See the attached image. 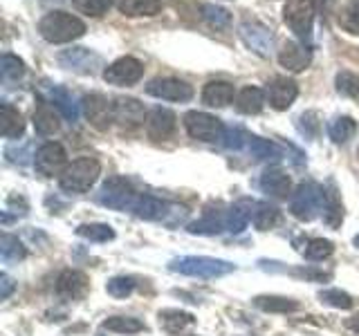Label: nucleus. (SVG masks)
Returning <instances> with one entry per match:
<instances>
[{
  "label": "nucleus",
  "instance_id": "20e7f679",
  "mask_svg": "<svg viewBox=\"0 0 359 336\" xmlns=\"http://www.w3.org/2000/svg\"><path fill=\"white\" fill-rule=\"evenodd\" d=\"M325 209V190L317 184H301L290 200L292 216L301 222H310Z\"/></svg>",
  "mask_w": 359,
  "mask_h": 336
},
{
  "label": "nucleus",
  "instance_id": "6ab92c4d",
  "mask_svg": "<svg viewBox=\"0 0 359 336\" xmlns=\"http://www.w3.org/2000/svg\"><path fill=\"white\" fill-rule=\"evenodd\" d=\"M233 101V85L227 81H209L202 90V104L209 108H224Z\"/></svg>",
  "mask_w": 359,
  "mask_h": 336
},
{
  "label": "nucleus",
  "instance_id": "9b49d317",
  "mask_svg": "<svg viewBox=\"0 0 359 336\" xmlns=\"http://www.w3.org/2000/svg\"><path fill=\"white\" fill-rule=\"evenodd\" d=\"M146 92L164 101H189L194 97V88L180 78H155L146 85Z\"/></svg>",
  "mask_w": 359,
  "mask_h": 336
},
{
  "label": "nucleus",
  "instance_id": "9d476101",
  "mask_svg": "<svg viewBox=\"0 0 359 336\" xmlns=\"http://www.w3.org/2000/svg\"><path fill=\"white\" fill-rule=\"evenodd\" d=\"M83 115L90 126H95L97 130H108L112 121L117 119V110L115 104H110L104 94H90L83 99Z\"/></svg>",
  "mask_w": 359,
  "mask_h": 336
},
{
  "label": "nucleus",
  "instance_id": "7ed1b4c3",
  "mask_svg": "<svg viewBox=\"0 0 359 336\" xmlns=\"http://www.w3.org/2000/svg\"><path fill=\"white\" fill-rule=\"evenodd\" d=\"M99 175L101 164L95 157H79L63 171V175L59 177V184L67 193H86V190L93 188Z\"/></svg>",
  "mask_w": 359,
  "mask_h": 336
},
{
  "label": "nucleus",
  "instance_id": "2f4dec72",
  "mask_svg": "<svg viewBox=\"0 0 359 336\" xmlns=\"http://www.w3.org/2000/svg\"><path fill=\"white\" fill-rule=\"evenodd\" d=\"M254 305L263 312H278V314H287V312L299 309V302L290 300V298H280V296H258L254 300Z\"/></svg>",
  "mask_w": 359,
  "mask_h": 336
},
{
  "label": "nucleus",
  "instance_id": "09e8293b",
  "mask_svg": "<svg viewBox=\"0 0 359 336\" xmlns=\"http://www.w3.org/2000/svg\"><path fill=\"white\" fill-rule=\"evenodd\" d=\"M348 328H351L353 332H357V334H359V314H357V316H353L351 321H348Z\"/></svg>",
  "mask_w": 359,
  "mask_h": 336
},
{
  "label": "nucleus",
  "instance_id": "f03ea898",
  "mask_svg": "<svg viewBox=\"0 0 359 336\" xmlns=\"http://www.w3.org/2000/svg\"><path fill=\"white\" fill-rule=\"evenodd\" d=\"M168 269L182 276H194V278H220L233 272V265L220 258H209V255H182L173 258L168 262Z\"/></svg>",
  "mask_w": 359,
  "mask_h": 336
},
{
  "label": "nucleus",
  "instance_id": "49530a36",
  "mask_svg": "<svg viewBox=\"0 0 359 336\" xmlns=\"http://www.w3.org/2000/svg\"><path fill=\"white\" fill-rule=\"evenodd\" d=\"M205 18L216 27H224L229 22V14L220 7H213V5H205Z\"/></svg>",
  "mask_w": 359,
  "mask_h": 336
},
{
  "label": "nucleus",
  "instance_id": "c03bdc74",
  "mask_svg": "<svg viewBox=\"0 0 359 336\" xmlns=\"http://www.w3.org/2000/svg\"><path fill=\"white\" fill-rule=\"evenodd\" d=\"M337 90L346 97H359V76L351 72H341L337 76Z\"/></svg>",
  "mask_w": 359,
  "mask_h": 336
},
{
  "label": "nucleus",
  "instance_id": "37998d69",
  "mask_svg": "<svg viewBox=\"0 0 359 336\" xmlns=\"http://www.w3.org/2000/svg\"><path fill=\"white\" fill-rule=\"evenodd\" d=\"M222 144H224V148H229V150H241L243 146L250 144V134H245L241 128H224Z\"/></svg>",
  "mask_w": 359,
  "mask_h": 336
},
{
  "label": "nucleus",
  "instance_id": "0eeeda50",
  "mask_svg": "<svg viewBox=\"0 0 359 336\" xmlns=\"http://www.w3.org/2000/svg\"><path fill=\"white\" fill-rule=\"evenodd\" d=\"M99 204H104L108 209L115 211H133L137 193L133 190L130 182H126L123 177H110L108 182L101 186L99 190Z\"/></svg>",
  "mask_w": 359,
  "mask_h": 336
},
{
  "label": "nucleus",
  "instance_id": "423d86ee",
  "mask_svg": "<svg viewBox=\"0 0 359 336\" xmlns=\"http://www.w3.org/2000/svg\"><path fill=\"white\" fill-rule=\"evenodd\" d=\"M184 128L189 132V137H194L198 141H207V144L222 141V134H224V126L220 119L207 115V112H198V110H191L184 115Z\"/></svg>",
  "mask_w": 359,
  "mask_h": 336
},
{
  "label": "nucleus",
  "instance_id": "ea45409f",
  "mask_svg": "<svg viewBox=\"0 0 359 336\" xmlns=\"http://www.w3.org/2000/svg\"><path fill=\"white\" fill-rule=\"evenodd\" d=\"M0 72L7 78V81H18V78L25 74V65L14 54H5L3 61H0Z\"/></svg>",
  "mask_w": 359,
  "mask_h": 336
},
{
  "label": "nucleus",
  "instance_id": "b1692460",
  "mask_svg": "<svg viewBox=\"0 0 359 336\" xmlns=\"http://www.w3.org/2000/svg\"><path fill=\"white\" fill-rule=\"evenodd\" d=\"M194 323H196L194 314H189V312H180V309H164V312H160V325L168 334H180V332L187 330L189 325H194Z\"/></svg>",
  "mask_w": 359,
  "mask_h": 336
},
{
  "label": "nucleus",
  "instance_id": "aec40b11",
  "mask_svg": "<svg viewBox=\"0 0 359 336\" xmlns=\"http://www.w3.org/2000/svg\"><path fill=\"white\" fill-rule=\"evenodd\" d=\"M48 101L61 112V117H65L70 123H74L79 119V106H76L74 97L67 92L65 88H61V85L50 88L48 90Z\"/></svg>",
  "mask_w": 359,
  "mask_h": 336
},
{
  "label": "nucleus",
  "instance_id": "f3484780",
  "mask_svg": "<svg viewBox=\"0 0 359 336\" xmlns=\"http://www.w3.org/2000/svg\"><path fill=\"white\" fill-rule=\"evenodd\" d=\"M56 291H59V296H65V298H81L86 291H88V276L81 274V272H74V269H67L59 276L56 280Z\"/></svg>",
  "mask_w": 359,
  "mask_h": 336
},
{
  "label": "nucleus",
  "instance_id": "a878e982",
  "mask_svg": "<svg viewBox=\"0 0 359 336\" xmlns=\"http://www.w3.org/2000/svg\"><path fill=\"white\" fill-rule=\"evenodd\" d=\"M61 63L70 70H81L88 72L93 70V63H99V56H95L90 50L86 48H79V50H70V52H63L61 54Z\"/></svg>",
  "mask_w": 359,
  "mask_h": 336
},
{
  "label": "nucleus",
  "instance_id": "f704fd0d",
  "mask_svg": "<svg viewBox=\"0 0 359 336\" xmlns=\"http://www.w3.org/2000/svg\"><path fill=\"white\" fill-rule=\"evenodd\" d=\"M278 218H280V213H278V209L276 206H269V204H256V211H254V216H252V220H254V227L256 229H261V231H269L274 227V224L278 222Z\"/></svg>",
  "mask_w": 359,
  "mask_h": 336
},
{
  "label": "nucleus",
  "instance_id": "1a4fd4ad",
  "mask_svg": "<svg viewBox=\"0 0 359 336\" xmlns=\"http://www.w3.org/2000/svg\"><path fill=\"white\" fill-rule=\"evenodd\" d=\"M142 76H144V63L135 59V56H121V59L110 63L104 70V81L119 88L137 83Z\"/></svg>",
  "mask_w": 359,
  "mask_h": 336
},
{
  "label": "nucleus",
  "instance_id": "a18cd8bd",
  "mask_svg": "<svg viewBox=\"0 0 359 336\" xmlns=\"http://www.w3.org/2000/svg\"><path fill=\"white\" fill-rule=\"evenodd\" d=\"M339 25L351 31V34H359V3L351 5L348 9H344V14L339 16Z\"/></svg>",
  "mask_w": 359,
  "mask_h": 336
},
{
  "label": "nucleus",
  "instance_id": "bb28decb",
  "mask_svg": "<svg viewBox=\"0 0 359 336\" xmlns=\"http://www.w3.org/2000/svg\"><path fill=\"white\" fill-rule=\"evenodd\" d=\"M115 110H117V121L121 123L128 121L130 126H140L144 121V108L135 99H119L115 104Z\"/></svg>",
  "mask_w": 359,
  "mask_h": 336
},
{
  "label": "nucleus",
  "instance_id": "cd10ccee",
  "mask_svg": "<svg viewBox=\"0 0 359 336\" xmlns=\"http://www.w3.org/2000/svg\"><path fill=\"white\" fill-rule=\"evenodd\" d=\"M357 132V123L353 117H337L330 126H328V134L334 144H346L348 139H353Z\"/></svg>",
  "mask_w": 359,
  "mask_h": 336
},
{
  "label": "nucleus",
  "instance_id": "4be33fe9",
  "mask_svg": "<svg viewBox=\"0 0 359 336\" xmlns=\"http://www.w3.org/2000/svg\"><path fill=\"white\" fill-rule=\"evenodd\" d=\"M265 106V92L261 88H252L247 85L243 88L238 97H236V108H238L243 115H258Z\"/></svg>",
  "mask_w": 359,
  "mask_h": 336
},
{
  "label": "nucleus",
  "instance_id": "c85d7f7f",
  "mask_svg": "<svg viewBox=\"0 0 359 336\" xmlns=\"http://www.w3.org/2000/svg\"><path fill=\"white\" fill-rule=\"evenodd\" d=\"M76 235L90 240V242H108L115 238V231H112L110 224H101V222H90L76 227Z\"/></svg>",
  "mask_w": 359,
  "mask_h": 336
},
{
  "label": "nucleus",
  "instance_id": "de8ad7c7",
  "mask_svg": "<svg viewBox=\"0 0 359 336\" xmlns=\"http://www.w3.org/2000/svg\"><path fill=\"white\" fill-rule=\"evenodd\" d=\"M14 280H11L7 274H3V276H0V298H3V300H7L9 296H11V291H14Z\"/></svg>",
  "mask_w": 359,
  "mask_h": 336
},
{
  "label": "nucleus",
  "instance_id": "ddd939ff",
  "mask_svg": "<svg viewBox=\"0 0 359 336\" xmlns=\"http://www.w3.org/2000/svg\"><path fill=\"white\" fill-rule=\"evenodd\" d=\"M175 130V115L166 108H155L146 117V134L155 141L168 139Z\"/></svg>",
  "mask_w": 359,
  "mask_h": 336
},
{
  "label": "nucleus",
  "instance_id": "5701e85b",
  "mask_svg": "<svg viewBox=\"0 0 359 336\" xmlns=\"http://www.w3.org/2000/svg\"><path fill=\"white\" fill-rule=\"evenodd\" d=\"M0 110H3V137L5 139L22 137V132H25V121H22L20 112L11 104H3Z\"/></svg>",
  "mask_w": 359,
  "mask_h": 336
},
{
  "label": "nucleus",
  "instance_id": "39448f33",
  "mask_svg": "<svg viewBox=\"0 0 359 336\" xmlns=\"http://www.w3.org/2000/svg\"><path fill=\"white\" fill-rule=\"evenodd\" d=\"M285 25L297 34L303 43L312 41V22H314V3L312 0H287L283 7Z\"/></svg>",
  "mask_w": 359,
  "mask_h": 336
},
{
  "label": "nucleus",
  "instance_id": "a211bd4d",
  "mask_svg": "<svg viewBox=\"0 0 359 336\" xmlns=\"http://www.w3.org/2000/svg\"><path fill=\"white\" fill-rule=\"evenodd\" d=\"M261 188L263 193L272 195V197H287L292 182H290V175L280 168H267V171L261 175Z\"/></svg>",
  "mask_w": 359,
  "mask_h": 336
},
{
  "label": "nucleus",
  "instance_id": "6e6552de",
  "mask_svg": "<svg viewBox=\"0 0 359 336\" xmlns=\"http://www.w3.org/2000/svg\"><path fill=\"white\" fill-rule=\"evenodd\" d=\"M34 166H36V171L43 177H54V175L61 177L70 164H67V155L63 146L59 141H48L34 155Z\"/></svg>",
  "mask_w": 359,
  "mask_h": 336
},
{
  "label": "nucleus",
  "instance_id": "f257e3e1",
  "mask_svg": "<svg viewBox=\"0 0 359 336\" xmlns=\"http://www.w3.org/2000/svg\"><path fill=\"white\" fill-rule=\"evenodd\" d=\"M41 36L48 43H70L86 34V22L67 11H50L39 22Z\"/></svg>",
  "mask_w": 359,
  "mask_h": 336
},
{
  "label": "nucleus",
  "instance_id": "72a5a7b5",
  "mask_svg": "<svg viewBox=\"0 0 359 336\" xmlns=\"http://www.w3.org/2000/svg\"><path fill=\"white\" fill-rule=\"evenodd\" d=\"M0 255H3L5 262H18V260H22V258L27 255V251H25V246H22V242L16 238V235L5 233L3 238H0Z\"/></svg>",
  "mask_w": 359,
  "mask_h": 336
},
{
  "label": "nucleus",
  "instance_id": "2eb2a0df",
  "mask_svg": "<svg viewBox=\"0 0 359 336\" xmlns=\"http://www.w3.org/2000/svg\"><path fill=\"white\" fill-rule=\"evenodd\" d=\"M312 61V54L306 45H299L294 41H290L283 45V50L278 54V63L290 72H303Z\"/></svg>",
  "mask_w": 359,
  "mask_h": 336
},
{
  "label": "nucleus",
  "instance_id": "58836bf2",
  "mask_svg": "<svg viewBox=\"0 0 359 336\" xmlns=\"http://www.w3.org/2000/svg\"><path fill=\"white\" fill-rule=\"evenodd\" d=\"M250 153L256 157V160H269V157H280V148L276 144L267 141V139H261V137H250Z\"/></svg>",
  "mask_w": 359,
  "mask_h": 336
},
{
  "label": "nucleus",
  "instance_id": "dca6fc26",
  "mask_svg": "<svg viewBox=\"0 0 359 336\" xmlns=\"http://www.w3.org/2000/svg\"><path fill=\"white\" fill-rule=\"evenodd\" d=\"M34 128L41 134V137H50V134L59 132L61 121H59V112L50 104V101L39 99L36 110H34Z\"/></svg>",
  "mask_w": 359,
  "mask_h": 336
},
{
  "label": "nucleus",
  "instance_id": "f8f14e48",
  "mask_svg": "<svg viewBox=\"0 0 359 336\" xmlns=\"http://www.w3.org/2000/svg\"><path fill=\"white\" fill-rule=\"evenodd\" d=\"M299 94L297 83L287 76H276L267 83V99L274 110H287Z\"/></svg>",
  "mask_w": 359,
  "mask_h": 336
},
{
  "label": "nucleus",
  "instance_id": "412c9836",
  "mask_svg": "<svg viewBox=\"0 0 359 336\" xmlns=\"http://www.w3.org/2000/svg\"><path fill=\"white\" fill-rule=\"evenodd\" d=\"M168 209L171 206H168L166 202L157 200L153 195H137V200H135V204H133V213L142 220H162L166 218Z\"/></svg>",
  "mask_w": 359,
  "mask_h": 336
},
{
  "label": "nucleus",
  "instance_id": "e433bc0d",
  "mask_svg": "<svg viewBox=\"0 0 359 336\" xmlns=\"http://www.w3.org/2000/svg\"><path fill=\"white\" fill-rule=\"evenodd\" d=\"M323 220H325V224H330V227H339L341 220H344V209H341V202L337 200V193H334V190H330V193H325Z\"/></svg>",
  "mask_w": 359,
  "mask_h": 336
},
{
  "label": "nucleus",
  "instance_id": "4468645a",
  "mask_svg": "<svg viewBox=\"0 0 359 336\" xmlns=\"http://www.w3.org/2000/svg\"><path fill=\"white\" fill-rule=\"evenodd\" d=\"M241 38L245 41L247 48H252L258 54H267L269 50H272V43H274L272 31L263 25H258V22H243Z\"/></svg>",
  "mask_w": 359,
  "mask_h": 336
},
{
  "label": "nucleus",
  "instance_id": "c756f323",
  "mask_svg": "<svg viewBox=\"0 0 359 336\" xmlns=\"http://www.w3.org/2000/svg\"><path fill=\"white\" fill-rule=\"evenodd\" d=\"M222 231H224V218L213 216V213H207L205 218L189 224V233L194 235H218Z\"/></svg>",
  "mask_w": 359,
  "mask_h": 336
},
{
  "label": "nucleus",
  "instance_id": "393cba45",
  "mask_svg": "<svg viewBox=\"0 0 359 336\" xmlns=\"http://www.w3.org/2000/svg\"><path fill=\"white\" fill-rule=\"evenodd\" d=\"M117 7L126 16H155L162 9V0H117Z\"/></svg>",
  "mask_w": 359,
  "mask_h": 336
},
{
  "label": "nucleus",
  "instance_id": "8fccbe9b",
  "mask_svg": "<svg viewBox=\"0 0 359 336\" xmlns=\"http://www.w3.org/2000/svg\"><path fill=\"white\" fill-rule=\"evenodd\" d=\"M355 244H357V249H359V235H357V238H355Z\"/></svg>",
  "mask_w": 359,
  "mask_h": 336
},
{
  "label": "nucleus",
  "instance_id": "7c9ffc66",
  "mask_svg": "<svg viewBox=\"0 0 359 336\" xmlns=\"http://www.w3.org/2000/svg\"><path fill=\"white\" fill-rule=\"evenodd\" d=\"M299 251L306 255L308 260H323V258L332 255L334 244L330 240H323V238H312V240L303 242V246H299Z\"/></svg>",
  "mask_w": 359,
  "mask_h": 336
},
{
  "label": "nucleus",
  "instance_id": "c9c22d12",
  "mask_svg": "<svg viewBox=\"0 0 359 336\" xmlns=\"http://www.w3.org/2000/svg\"><path fill=\"white\" fill-rule=\"evenodd\" d=\"M72 7L79 11V14L99 18L112 7V0H72Z\"/></svg>",
  "mask_w": 359,
  "mask_h": 336
},
{
  "label": "nucleus",
  "instance_id": "473e14b6",
  "mask_svg": "<svg viewBox=\"0 0 359 336\" xmlns=\"http://www.w3.org/2000/svg\"><path fill=\"white\" fill-rule=\"evenodd\" d=\"M101 328L108 332H117V334H135V332L146 330V325L140 318H133V316H112L104 321Z\"/></svg>",
  "mask_w": 359,
  "mask_h": 336
},
{
  "label": "nucleus",
  "instance_id": "4c0bfd02",
  "mask_svg": "<svg viewBox=\"0 0 359 336\" xmlns=\"http://www.w3.org/2000/svg\"><path fill=\"white\" fill-rule=\"evenodd\" d=\"M321 302H325V305H330L334 309H351L355 305V300L351 294H346V291L341 289H325L319 294Z\"/></svg>",
  "mask_w": 359,
  "mask_h": 336
},
{
  "label": "nucleus",
  "instance_id": "a19ab883",
  "mask_svg": "<svg viewBox=\"0 0 359 336\" xmlns=\"http://www.w3.org/2000/svg\"><path fill=\"white\" fill-rule=\"evenodd\" d=\"M133 289H135V280L128 278V276H117V278L108 280V285H106V291H108L110 296H115V298L130 296Z\"/></svg>",
  "mask_w": 359,
  "mask_h": 336
},
{
  "label": "nucleus",
  "instance_id": "79ce46f5",
  "mask_svg": "<svg viewBox=\"0 0 359 336\" xmlns=\"http://www.w3.org/2000/svg\"><path fill=\"white\" fill-rule=\"evenodd\" d=\"M247 222H250V216H247L241 206H233L227 211V216H224V229L229 233H241V231H245Z\"/></svg>",
  "mask_w": 359,
  "mask_h": 336
}]
</instances>
